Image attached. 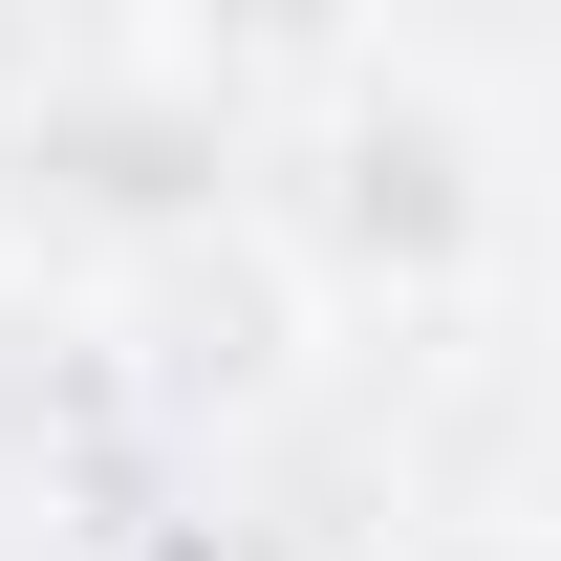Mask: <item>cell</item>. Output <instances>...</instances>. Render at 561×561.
Segmentation results:
<instances>
[{
  "instance_id": "6da1fadb",
  "label": "cell",
  "mask_w": 561,
  "mask_h": 561,
  "mask_svg": "<svg viewBox=\"0 0 561 561\" xmlns=\"http://www.w3.org/2000/svg\"><path fill=\"white\" fill-rule=\"evenodd\" d=\"M324 216H346V260L454 280V260H476V130H454V108H367L346 173H324Z\"/></svg>"
},
{
  "instance_id": "277c9868",
  "label": "cell",
  "mask_w": 561,
  "mask_h": 561,
  "mask_svg": "<svg viewBox=\"0 0 561 561\" xmlns=\"http://www.w3.org/2000/svg\"><path fill=\"white\" fill-rule=\"evenodd\" d=\"M454 561H540V540H454Z\"/></svg>"
},
{
  "instance_id": "3957f363",
  "label": "cell",
  "mask_w": 561,
  "mask_h": 561,
  "mask_svg": "<svg viewBox=\"0 0 561 561\" xmlns=\"http://www.w3.org/2000/svg\"><path fill=\"white\" fill-rule=\"evenodd\" d=\"M216 22H302V0H216Z\"/></svg>"
},
{
  "instance_id": "7a4b0ae2",
  "label": "cell",
  "mask_w": 561,
  "mask_h": 561,
  "mask_svg": "<svg viewBox=\"0 0 561 561\" xmlns=\"http://www.w3.org/2000/svg\"><path fill=\"white\" fill-rule=\"evenodd\" d=\"M22 411H44V346H22V324H0V454H22Z\"/></svg>"
}]
</instances>
